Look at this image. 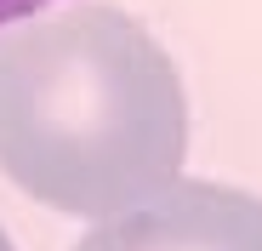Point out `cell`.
<instances>
[{
  "label": "cell",
  "instance_id": "6da1fadb",
  "mask_svg": "<svg viewBox=\"0 0 262 251\" xmlns=\"http://www.w3.org/2000/svg\"><path fill=\"white\" fill-rule=\"evenodd\" d=\"M188 154V97L165 46L120 6L0 34V172L69 217L165 194Z\"/></svg>",
  "mask_w": 262,
  "mask_h": 251
},
{
  "label": "cell",
  "instance_id": "7a4b0ae2",
  "mask_svg": "<svg viewBox=\"0 0 262 251\" xmlns=\"http://www.w3.org/2000/svg\"><path fill=\"white\" fill-rule=\"evenodd\" d=\"M74 251H262V200L223 183H171L103 217Z\"/></svg>",
  "mask_w": 262,
  "mask_h": 251
},
{
  "label": "cell",
  "instance_id": "3957f363",
  "mask_svg": "<svg viewBox=\"0 0 262 251\" xmlns=\"http://www.w3.org/2000/svg\"><path fill=\"white\" fill-rule=\"evenodd\" d=\"M46 6H57V0H0V34L17 29V23H29V17H40Z\"/></svg>",
  "mask_w": 262,
  "mask_h": 251
},
{
  "label": "cell",
  "instance_id": "277c9868",
  "mask_svg": "<svg viewBox=\"0 0 262 251\" xmlns=\"http://www.w3.org/2000/svg\"><path fill=\"white\" fill-rule=\"evenodd\" d=\"M0 251H12V240H6V228H0Z\"/></svg>",
  "mask_w": 262,
  "mask_h": 251
}]
</instances>
